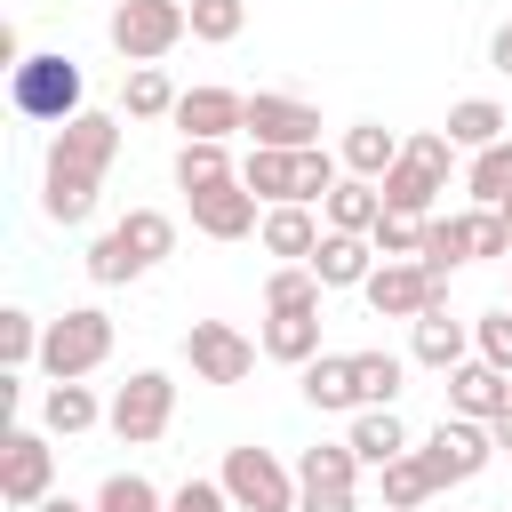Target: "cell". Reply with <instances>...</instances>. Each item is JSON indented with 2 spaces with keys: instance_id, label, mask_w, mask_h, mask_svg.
<instances>
[{
  "instance_id": "cell-47",
  "label": "cell",
  "mask_w": 512,
  "mask_h": 512,
  "mask_svg": "<svg viewBox=\"0 0 512 512\" xmlns=\"http://www.w3.org/2000/svg\"><path fill=\"white\" fill-rule=\"evenodd\" d=\"M40 512H96V504H80V496H48Z\"/></svg>"
},
{
  "instance_id": "cell-43",
  "label": "cell",
  "mask_w": 512,
  "mask_h": 512,
  "mask_svg": "<svg viewBox=\"0 0 512 512\" xmlns=\"http://www.w3.org/2000/svg\"><path fill=\"white\" fill-rule=\"evenodd\" d=\"M472 256H512V224H504V208H472Z\"/></svg>"
},
{
  "instance_id": "cell-7",
  "label": "cell",
  "mask_w": 512,
  "mask_h": 512,
  "mask_svg": "<svg viewBox=\"0 0 512 512\" xmlns=\"http://www.w3.org/2000/svg\"><path fill=\"white\" fill-rule=\"evenodd\" d=\"M48 496H56V448H48V432L8 424L0 432V504L8 512H40Z\"/></svg>"
},
{
  "instance_id": "cell-26",
  "label": "cell",
  "mask_w": 512,
  "mask_h": 512,
  "mask_svg": "<svg viewBox=\"0 0 512 512\" xmlns=\"http://www.w3.org/2000/svg\"><path fill=\"white\" fill-rule=\"evenodd\" d=\"M376 192H384V216H416V224H424V216H432V200H440L448 184H440L432 168H416V160L400 152V168H392V176H384Z\"/></svg>"
},
{
  "instance_id": "cell-34",
  "label": "cell",
  "mask_w": 512,
  "mask_h": 512,
  "mask_svg": "<svg viewBox=\"0 0 512 512\" xmlns=\"http://www.w3.org/2000/svg\"><path fill=\"white\" fill-rule=\"evenodd\" d=\"M320 280H312V264H280L272 280H264V312H320Z\"/></svg>"
},
{
  "instance_id": "cell-1",
  "label": "cell",
  "mask_w": 512,
  "mask_h": 512,
  "mask_svg": "<svg viewBox=\"0 0 512 512\" xmlns=\"http://www.w3.org/2000/svg\"><path fill=\"white\" fill-rule=\"evenodd\" d=\"M120 160V120L112 112H80L48 136V160H40V216L48 224H88L96 216V192H104V168Z\"/></svg>"
},
{
  "instance_id": "cell-40",
  "label": "cell",
  "mask_w": 512,
  "mask_h": 512,
  "mask_svg": "<svg viewBox=\"0 0 512 512\" xmlns=\"http://www.w3.org/2000/svg\"><path fill=\"white\" fill-rule=\"evenodd\" d=\"M432 224V216H424ZM424 224L416 216H384L376 232H368V248H376V264H400V256H424Z\"/></svg>"
},
{
  "instance_id": "cell-23",
  "label": "cell",
  "mask_w": 512,
  "mask_h": 512,
  "mask_svg": "<svg viewBox=\"0 0 512 512\" xmlns=\"http://www.w3.org/2000/svg\"><path fill=\"white\" fill-rule=\"evenodd\" d=\"M104 408H112V400H96L88 384H48V400H40V432L80 440V432H96V424H104Z\"/></svg>"
},
{
  "instance_id": "cell-44",
  "label": "cell",
  "mask_w": 512,
  "mask_h": 512,
  "mask_svg": "<svg viewBox=\"0 0 512 512\" xmlns=\"http://www.w3.org/2000/svg\"><path fill=\"white\" fill-rule=\"evenodd\" d=\"M168 512H232V496H224V480H184L168 496Z\"/></svg>"
},
{
  "instance_id": "cell-48",
  "label": "cell",
  "mask_w": 512,
  "mask_h": 512,
  "mask_svg": "<svg viewBox=\"0 0 512 512\" xmlns=\"http://www.w3.org/2000/svg\"><path fill=\"white\" fill-rule=\"evenodd\" d=\"M488 432H496V448H512V416H496V424H488Z\"/></svg>"
},
{
  "instance_id": "cell-39",
  "label": "cell",
  "mask_w": 512,
  "mask_h": 512,
  "mask_svg": "<svg viewBox=\"0 0 512 512\" xmlns=\"http://www.w3.org/2000/svg\"><path fill=\"white\" fill-rule=\"evenodd\" d=\"M472 352H480L488 368H504V376H512V304H488V312L472 320Z\"/></svg>"
},
{
  "instance_id": "cell-28",
  "label": "cell",
  "mask_w": 512,
  "mask_h": 512,
  "mask_svg": "<svg viewBox=\"0 0 512 512\" xmlns=\"http://www.w3.org/2000/svg\"><path fill=\"white\" fill-rule=\"evenodd\" d=\"M112 232L128 240V256H136L144 272H152L160 256H176V216H160V208H128V216H120Z\"/></svg>"
},
{
  "instance_id": "cell-18",
  "label": "cell",
  "mask_w": 512,
  "mask_h": 512,
  "mask_svg": "<svg viewBox=\"0 0 512 512\" xmlns=\"http://www.w3.org/2000/svg\"><path fill=\"white\" fill-rule=\"evenodd\" d=\"M240 184H248L264 208H280V200H304V152H264V144H248V160H240Z\"/></svg>"
},
{
  "instance_id": "cell-5",
  "label": "cell",
  "mask_w": 512,
  "mask_h": 512,
  "mask_svg": "<svg viewBox=\"0 0 512 512\" xmlns=\"http://www.w3.org/2000/svg\"><path fill=\"white\" fill-rule=\"evenodd\" d=\"M104 424H112L120 448H152V440L176 424V376H168V368H136V376L112 392Z\"/></svg>"
},
{
  "instance_id": "cell-3",
  "label": "cell",
  "mask_w": 512,
  "mask_h": 512,
  "mask_svg": "<svg viewBox=\"0 0 512 512\" xmlns=\"http://www.w3.org/2000/svg\"><path fill=\"white\" fill-rule=\"evenodd\" d=\"M104 360H112V312L72 304L64 320H48V336H40V368H48V384H80V376H96Z\"/></svg>"
},
{
  "instance_id": "cell-24",
  "label": "cell",
  "mask_w": 512,
  "mask_h": 512,
  "mask_svg": "<svg viewBox=\"0 0 512 512\" xmlns=\"http://www.w3.org/2000/svg\"><path fill=\"white\" fill-rule=\"evenodd\" d=\"M504 136H512V120H504L496 96H464V104H448V144H456V152H488V144H504Z\"/></svg>"
},
{
  "instance_id": "cell-45",
  "label": "cell",
  "mask_w": 512,
  "mask_h": 512,
  "mask_svg": "<svg viewBox=\"0 0 512 512\" xmlns=\"http://www.w3.org/2000/svg\"><path fill=\"white\" fill-rule=\"evenodd\" d=\"M296 512H360V504H352V488H304Z\"/></svg>"
},
{
  "instance_id": "cell-10",
  "label": "cell",
  "mask_w": 512,
  "mask_h": 512,
  "mask_svg": "<svg viewBox=\"0 0 512 512\" xmlns=\"http://www.w3.org/2000/svg\"><path fill=\"white\" fill-rule=\"evenodd\" d=\"M360 296H368V312H376V320H424L432 304H448V280H432L416 256H400V264H376Z\"/></svg>"
},
{
  "instance_id": "cell-9",
  "label": "cell",
  "mask_w": 512,
  "mask_h": 512,
  "mask_svg": "<svg viewBox=\"0 0 512 512\" xmlns=\"http://www.w3.org/2000/svg\"><path fill=\"white\" fill-rule=\"evenodd\" d=\"M248 144H264V152H312L320 144V104L280 96V88H256L248 96Z\"/></svg>"
},
{
  "instance_id": "cell-46",
  "label": "cell",
  "mask_w": 512,
  "mask_h": 512,
  "mask_svg": "<svg viewBox=\"0 0 512 512\" xmlns=\"http://www.w3.org/2000/svg\"><path fill=\"white\" fill-rule=\"evenodd\" d=\"M488 64L512 80V24H496V32H488Z\"/></svg>"
},
{
  "instance_id": "cell-22",
  "label": "cell",
  "mask_w": 512,
  "mask_h": 512,
  "mask_svg": "<svg viewBox=\"0 0 512 512\" xmlns=\"http://www.w3.org/2000/svg\"><path fill=\"white\" fill-rule=\"evenodd\" d=\"M304 400L320 416H360V384H352V352H320L304 368Z\"/></svg>"
},
{
  "instance_id": "cell-35",
  "label": "cell",
  "mask_w": 512,
  "mask_h": 512,
  "mask_svg": "<svg viewBox=\"0 0 512 512\" xmlns=\"http://www.w3.org/2000/svg\"><path fill=\"white\" fill-rule=\"evenodd\" d=\"M184 8H192V40H208V48L248 32V0H184Z\"/></svg>"
},
{
  "instance_id": "cell-42",
  "label": "cell",
  "mask_w": 512,
  "mask_h": 512,
  "mask_svg": "<svg viewBox=\"0 0 512 512\" xmlns=\"http://www.w3.org/2000/svg\"><path fill=\"white\" fill-rule=\"evenodd\" d=\"M408 160L432 168V176L448 184V176H456V144H448V128H416V136H408Z\"/></svg>"
},
{
  "instance_id": "cell-36",
  "label": "cell",
  "mask_w": 512,
  "mask_h": 512,
  "mask_svg": "<svg viewBox=\"0 0 512 512\" xmlns=\"http://www.w3.org/2000/svg\"><path fill=\"white\" fill-rule=\"evenodd\" d=\"M96 512H168V496H160L144 472H112V480L96 488Z\"/></svg>"
},
{
  "instance_id": "cell-20",
  "label": "cell",
  "mask_w": 512,
  "mask_h": 512,
  "mask_svg": "<svg viewBox=\"0 0 512 512\" xmlns=\"http://www.w3.org/2000/svg\"><path fill=\"white\" fill-rule=\"evenodd\" d=\"M264 360H280V368H312L320 360V312H264Z\"/></svg>"
},
{
  "instance_id": "cell-49",
  "label": "cell",
  "mask_w": 512,
  "mask_h": 512,
  "mask_svg": "<svg viewBox=\"0 0 512 512\" xmlns=\"http://www.w3.org/2000/svg\"><path fill=\"white\" fill-rule=\"evenodd\" d=\"M504 224H512V208H504Z\"/></svg>"
},
{
  "instance_id": "cell-15",
  "label": "cell",
  "mask_w": 512,
  "mask_h": 512,
  "mask_svg": "<svg viewBox=\"0 0 512 512\" xmlns=\"http://www.w3.org/2000/svg\"><path fill=\"white\" fill-rule=\"evenodd\" d=\"M256 240H264V256H280V264H312V248L328 240V224H320L304 200H280V208H264Z\"/></svg>"
},
{
  "instance_id": "cell-33",
  "label": "cell",
  "mask_w": 512,
  "mask_h": 512,
  "mask_svg": "<svg viewBox=\"0 0 512 512\" xmlns=\"http://www.w3.org/2000/svg\"><path fill=\"white\" fill-rule=\"evenodd\" d=\"M296 480H304V488H352V480H360L352 440H312V448L296 456Z\"/></svg>"
},
{
  "instance_id": "cell-19",
  "label": "cell",
  "mask_w": 512,
  "mask_h": 512,
  "mask_svg": "<svg viewBox=\"0 0 512 512\" xmlns=\"http://www.w3.org/2000/svg\"><path fill=\"white\" fill-rule=\"evenodd\" d=\"M368 272H376V248H368L360 232H328V240L312 248V280H320V288H368Z\"/></svg>"
},
{
  "instance_id": "cell-2",
  "label": "cell",
  "mask_w": 512,
  "mask_h": 512,
  "mask_svg": "<svg viewBox=\"0 0 512 512\" xmlns=\"http://www.w3.org/2000/svg\"><path fill=\"white\" fill-rule=\"evenodd\" d=\"M80 96H88V80H80V64L56 56V48H40V56H24V64L8 72V104H16L24 120H40V128L80 120V112H88Z\"/></svg>"
},
{
  "instance_id": "cell-13",
  "label": "cell",
  "mask_w": 512,
  "mask_h": 512,
  "mask_svg": "<svg viewBox=\"0 0 512 512\" xmlns=\"http://www.w3.org/2000/svg\"><path fill=\"white\" fill-rule=\"evenodd\" d=\"M176 128H184V144H224L232 128H248V96L240 88H184Z\"/></svg>"
},
{
  "instance_id": "cell-41",
  "label": "cell",
  "mask_w": 512,
  "mask_h": 512,
  "mask_svg": "<svg viewBox=\"0 0 512 512\" xmlns=\"http://www.w3.org/2000/svg\"><path fill=\"white\" fill-rule=\"evenodd\" d=\"M136 272H144V264L128 256V240H120V232H104V240L88 248V280H96V288H120V280H136Z\"/></svg>"
},
{
  "instance_id": "cell-14",
  "label": "cell",
  "mask_w": 512,
  "mask_h": 512,
  "mask_svg": "<svg viewBox=\"0 0 512 512\" xmlns=\"http://www.w3.org/2000/svg\"><path fill=\"white\" fill-rule=\"evenodd\" d=\"M448 416H472V424L512 416V376H504V368H488V360L472 352L464 368H448Z\"/></svg>"
},
{
  "instance_id": "cell-11",
  "label": "cell",
  "mask_w": 512,
  "mask_h": 512,
  "mask_svg": "<svg viewBox=\"0 0 512 512\" xmlns=\"http://www.w3.org/2000/svg\"><path fill=\"white\" fill-rule=\"evenodd\" d=\"M256 352H264V344H248L232 320H192V336H184V360H192L200 384H248Z\"/></svg>"
},
{
  "instance_id": "cell-25",
  "label": "cell",
  "mask_w": 512,
  "mask_h": 512,
  "mask_svg": "<svg viewBox=\"0 0 512 512\" xmlns=\"http://www.w3.org/2000/svg\"><path fill=\"white\" fill-rule=\"evenodd\" d=\"M344 440H352V456H360V464H376V472H384L392 456H408V424H400V408H360Z\"/></svg>"
},
{
  "instance_id": "cell-29",
  "label": "cell",
  "mask_w": 512,
  "mask_h": 512,
  "mask_svg": "<svg viewBox=\"0 0 512 512\" xmlns=\"http://www.w3.org/2000/svg\"><path fill=\"white\" fill-rule=\"evenodd\" d=\"M432 280H448L456 264H472V216H432L424 224V256H416Z\"/></svg>"
},
{
  "instance_id": "cell-31",
  "label": "cell",
  "mask_w": 512,
  "mask_h": 512,
  "mask_svg": "<svg viewBox=\"0 0 512 512\" xmlns=\"http://www.w3.org/2000/svg\"><path fill=\"white\" fill-rule=\"evenodd\" d=\"M376 480H384V512H424V504L440 496V480L424 472V456H416V448H408V456H392Z\"/></svg>"
},
{
  "instance_id": "cell-12",
  "label": "cell",
  "mask_w": 512,
  "mask_h": 512,
  "mask_svg": "<svg viewBox=\"0 0 512 512\" xmlns=\"http://www.w3.org/2000/svg\"><path fill=\"white\" fill-rule=\"evenodd\" d=\"M184 200H192V232H208V240H248V232L264 224V200H256L240 176L200 184V192H184Z\"/></svg>"
},
{
  "instance_id": "cell-8",
  "label": "cell",
  "mask_w": 512,
  "mask_h": 512,
  "mask_svg": "<svg viewBox=\"0 0 512 512\" xmlns=\"http://www.w3.org/2000/svg\"><path fill=\"white\" fill-rule=\"evenodd\" d=\"M416 456H424V472H432L440 488H456V480H480V472L496 464V432L472 424V416H440Z\"/></svg>"
},
{
  "instance_id": "cell-30",
  "label": "cell",
  "mask_w": 512,
  "mask_h": 512,
  "mask_svg": "<svg viewBox=\"0 0 512 512\" xmlns=\"http://www.w3.org/2000/svg\"><path fill=\"white\" fill-rule=\"evenodd\" d=\"M400 376H408V360H400V352H384V344L352 352V384H360V408H392V400H400Z\"/></svg>"
},
{
  "instance_id": "cell-37",
  "label": "cell",
  "mask_w": 512,
  "mask_h": 512,
  "mask_svg": "<svg viewBox=\"0 0 512 512\" xmlns=\"http://www.w3.org/2000/svg\"><path fill=\"white\" fill-rule=\"evenodd\" d=\"M224 176H240L224 160V144H184L176 152V192H200V184H224Z\"/></svg>"
},
{
  "instance_id": "cell-17",
  "label": "cell",
  "mask_w": 512,
  "mask_h": 512,
  "mask_svg": "<svg viewBox=\"0 0 512 512\" xmlns=\"http://www.w3.org/2000/svg\"><path fill=\"white\" fill-rule=\"evenodd\" d=\"M400 152H408V144H400L384 120H352V128H344V144H336L344 176H368V184H384V176L400 168Z\"/></svg>"
},
{
  "instance_id": "cell-27",
  "label": "cell",
  "mask_w": 512,
  "mask_h": 512,
  "mask_svg": "<svg viewBox=\"0 0 512 512\" xmlns=\"http://www.w3.org/2000/svg\"><path fill=\"white\" fill-rule=\"evenodd\" d=\"M464 192H472V208H512V136L464 160Z\"/></svg>"
},
{
  "instance_id": "cell-4",
  "label": "cell",
  "mask_w": 512,
  "mask_h": 512,
  "mask_svg": "<svg viewBox=\"0 0 512 512\" xmlns=\"http://www.w3.org/2000/svg\"><path fill=\"white\" fill-rule=\"evenodd\" d=\"M224 496H232V512H296V496H304V480L272 456V448H256V440H240V448H224Z\"/></svg>"
},
{
  "instance_id": "cell-6",
  "label": "cell",
  "mask_w": 512,
  "mask_h": 512,
  "mask_svg": "<svg viewBox=\"0 0 512 512\" xmlns=\"http://www.w3.org/2000/svg\"><path fill=\"white\" fill-rule=\"evenodd\" d=\"M112 48L128 56V64H160L184 32H192V8L184 0H112Z\"/></svg>"
},
{
  "instance_id": "cell-21",
  "label": "cell",
  "mask_w": 512,
  "mask_h": 512,
  "mask_svg": "<svg viewBox=\"0 0 512 512\" xmlns=\"http://www.w3.org/2000/svg\"><path fill=\"white\" fill-rule=\"evenodd\" d=\"M320 224H328V232H360V240H368V232L384 224V192H376L368 176H344V184L320 200Z\"/></svg>"
},
{
  "instance_id": "cell-32",
  "label": "cell",
  "mask_w": 512,
  "mask_h": 512,
  "mask_svg": "<svg viewBox=\"0 0 512 512\" xmlns=\"http://www.w3.org/2000/svg\"><path fill=\"white\" fill-rule=\"evenodd\" d=\"M120 104H128V120H176V88H168V72H160V64H128Z\"/></svg>"
},
{
  "instance_id": "cell-16",
  "label": "cell",
  "mask_w": 512,
  "mask_h": 512,
  "mask_svg": "<svg viewBox=\"0 0 512 512\" xmlns=\"http://www.w3.org/2000/svg\"><path fill=\"white\" fill-rule=\"evenodd\" d=\"M408 360L448 376V368H464V360H472V328H464V320H448V304H432L424 320H408Z\"/></svg>"
},
{
  "instance_id": "cell-38",
  "label": "cell",
  "mask_w": 512,
  "mask_h": 512,
  "mask_svg": "<svg viewBox=\"0 0 512 512\" xmlns=\"http://www.w3.org/2000/svg\"><path fill=\"white\" fill-rule=\"evenodd\" d=\"M40 336H48V328H40L32 312H16V304H8V312H0V368L16 376L24 360H40Z\"/></svg>"
}]
</instances>
